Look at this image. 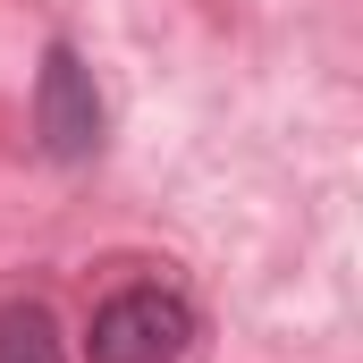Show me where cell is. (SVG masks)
<instances>
[{
	"label": "cell",
	"mask_w": 363,
	"mask_h": 363,
	"mask_svg": "<svg viewBox=\"0 0 363 363\" xmlns=\"http://www.w3.org/2000/svg\"><path fill=\"white\" fill-rule=\"evenodd\" d=\"M0 363H68L51 304H34V296H9L0 304Z\"/></svg>",
	"instance_id": "obj_3"
},
{
	"label": "cell",
	"mask_w": 363,
	"mask_h": 363,
	"mask_svg": "<svg viewBox=\"0 0 363 363\" xmlns=\"http://www.w3.org/2000/svg\"><path fill=\"white\" fill-rule=\"evenodd\" d=\"M186 355H194V304L161 279L101 296L85 321V363H186Z\"/></svg>",
	"instance_id": "obj_1"
},
{
	"label": "cell",
	"mask_w": 363,
	"mask_h": 363,
	"mask_svg": "<svg viewBox=\"0 0 363 363\" xmlns=\"http://www.w3.org/2000/svg\"><path fill=\"white\" fill-rule=\"evenodd\" d=\"M101 85H93V68L77 60V43H51L43 51V68H34V135H43V152L51 161H93L101 152Z\"/></svg>",
	"instance_id": "obj_2"
}]
</instances>
